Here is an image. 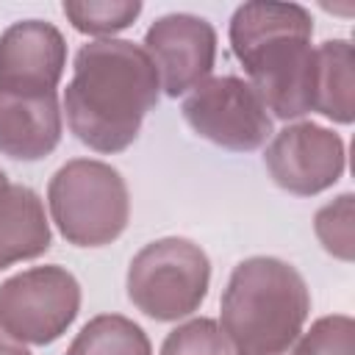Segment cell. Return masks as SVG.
Returning <instances> with one entry per match:
<instances>
[{"instance_id":"1","label":"cell","mask_w":355,"mask_h":355,"mask_svg":"<svg viewBox=\"0 0 355 355\" xmlns=\"http://www.w3.org/2000/svg\"><path fill=\"white\" fill-rule=\"evenodd\" d=\"M158 94V69L141 44L128 39L86 42L75 53L72 80L64 89L67 125L89 150L114 155L136 141Z\"/></svg>"},{"instance_id":"2","label":"cell","mask_w":355,"mask_h":355,"mask_svg":"<svg viewBox=\"0 0 355 355\" xmlns=\"http://www.w3.org/2000/svg\"><path fill=\"white\" fill-rule=\"evenodd\" d=\"M230 50L247 72L266 111L277 119L311 114L313 92V17L300 3L252 0L230 17Z\"/></svg>"},{"instance_id":"3","label":"cell","mask_w":355,"mask_h":355,"mask_svg":"<svg viewBox=\"0 0 355 355\" xmlns=\"http://www.w3.org/2000/svg\"><path fill=\"white\" fill-rule=\"evenodd\" d=\"M219 308V327L236 352L283 355L308 322L311 291L291 263L252 255L230 272Z\"/></svg>"},{"instance_id":"4","label":"cell","mask_w":355,"mask_h":355,"mask_svg":"<svg viewBox=\"0 0 355 355\" xmlns=\"http://www.w3.org/2000/svg\"><path fill=\"white\" fill-rule=\"evenodd\" d=\"M47 205L58 233L75 247H105L130 219L125 178L97 158H72L58 166L47 183Z\"/></svg>"},{"instance_id":"5","label":"cell","mask_w":355,"mask_h":355,"mask_svg":"<svg viewBox=\"0 0 355 355\" xmlns=\"http://www.w3.org/2000/svg\"><path fill=\"white\" fill-rule=\"evenodd\" d=\"M128 300L155 322L191 316L211 286V261L200 244L166 236L144 244L128 266Z\"/></svg>"},{"instance_id":"6","label":"cell","mask_w":355,"mask_h":355,"mask_svg":"<svg viewBox=\"0 0 355 355\" xmlns=\"http://www.w3.org/2000/svg\"><path fill=\"white\" fill-rule=\"evenodd\" d=\"M80 313V283L58 266H31L0 283V327L19 344L58 341Z\"/></svg>"},{"instance_id":"7","label":"cell","mask_w":355,"mask_h":355,"mask_svg":"<svg viewBox=\"0 0 355 355\" xmlns=\"http://www.w3.org/2000/svg\"><path fill=\"white\" fill-rule=\"evenodd\" d=\"M186 125L205 141L230 150L252 153L272 136V116L255 89L236 75H216L191 89L180 105Z\"/></svg>"},{"instance_id":"8","label":"cell","mask_w":355,"mask_h":355,"mask_svg":"<svg viewBox=\"0 0 355 355\" xmlns=\"http://www.w3.org/2000/svg\"><path fill=\"white\" fill-rule=\"evenodd\" d=\"M275 186L297 197H313L336 186L347 169L344 139L316 122H294L277 130L263 153Z\"/></svg>"},{"instance_id":"9","label":"cell","mask_w":355,"mask_h":355,"mask_svg":"<svg viewBox=\"0 0 355 355\" xmlns=\"http://www.w3.org/2000/svg\"><path fill=\"white\" fill-rule=\"evenodd\" d=\"M144 53L158 69L166 97H180L211 78L216 61V31L197 14H164L144 33Z\"/></svg>"},{"instance_id":"10","label":"cell","mask_w":355,"mask_h":355,"mask_svg":"<svg viewBox=\"0 0 355 355\" xmlns=\"http://www.w3.org/2000/svg\"><path fill=\"white\" fill-rule=\"evenodd\" d=\"M67 67V39L44 19H19L0 33V89L11 94H47L58 89Z\"/></svg>"},{"instance_id":"11","label":"cell","mask_w":355,"mask_h":355,"mask_svg":"<svg viewBox=\"0 0 355 355\" xmlns=\"http://www.w3.org/2000/svg\"><path fill=\"white\" fill-rule=\"evenodd\" d=\"M58 92L11 94L0 89V155L14 161H42L61 141Z\"/></svg>"},{"instance_id":"12","label":"cell","mask_w":355,"mask_h":355,"mask_svg":"<svg viewBox=\"0 0 355 355\" xmlns=\"http://www.w3.org/2000/svg\"><path fill=\"white\" fill-rule=\"evenodd\" d=\"M53 233L42 197L22 183H11L0 169V269L39 258L50 250Z\"/></svg>"},{"instance_id":"13","label":"cell","mask_w":355,"mask_h":355,"mask_svg":"<svg viewBox=\"0 0 355 355\" xmlns=\"http://www.w3.org/2000/svg\"><path fill=\"white\" fill-rule=\"evenodd\" d=\"M311 111L336 125L355 119V53L349 39H327L313 47Z\"/></svg>"},{"instance_id":"14","label":"cell","mask_w":355,"mask_h":355,"mask_svg":"<svg viewBox=\"0 0 355 355\" xmlns=\"http://www.w3.org/2000/svg\"><path fill=\"white\" fill-rule=\"evenodd\" d=\"M67 355H153L147 333L122 313L89 319L67 347Z\"/></svg>"},{"instance_id":"15","label":"cell","mask_w":355,"mask_h":355,"mask_svg":"<svg viewBox=\"0 0 355 355\" xmlns=\"http://www.w3.org/2000/svg\"><path fill=\"white\" fill-rule=\"evenodd\" d=\"M139 0H64L61 11L78 33L114 36L130 28L141 14Z\"/></svg>"},{"instance_id":"16","label":"cell","mask_w":355,"mask_h":355,"mask_svg":"<svg viewBox=\"0 0 355 355\" xmlns=\"http://www.w3.org/2000/svg\"><path fill=\"white\" fill-rule=\"evenodd\" d=\"M355 194L344 191L333 202L322 205L313 216V233L324 252L349 263L355 258Z\"/></svg>"},{"instance_id":"17","label":"cell","mask_w":355,"mask_h":355,"mask_svg":"<svg viewBox=\"0 0 355 355\" xmlns=\"http://www.w3.org/2000/svg\"><path fill=\"white\" fill-rule=\"evenodd\" d=\"M161 355H236V349L219 322L200 316L169 330L161 344Z\"/></svg>"},{"instance_id":"18","label":"cell","mask_w":355,"mask_h":355,"mask_svg":"<svg viewBox=\"0 0 355 355\" xmlns=\"http://www.w3.org/2000/svg\"><path fill=\"white\" fill-rule=\"evenodd\" d=\"M294 344L291 355H355V322L347 313L322 316Z\"/></svg>"},{"instance_id":"19","label":"cell","mask_w":355,"mask_h":355,"mask_svg":"<svg viewBox=\"0 0 355 355\" xmlns=\"http://www.w3.org/2000/svg\"><path fill=\"white\" fill-rule=\"evenodd\" d=\"M0 355H31L25 344H19L17 338H11L3 327H0Z\"/></svg>"},{"instance_id":"20","label":"cell","mask_w":355,"mask_h":355,"mask_svg":"<svg viewBox=\"0 0 355 355\" xmlns=\"http://www.w3.org/2000/svg\"><path fill=\"white\" fill-rule=\"evenodd\" d=\"M236 355H241V352H236Z\"/></svg>"}]
</instances>
